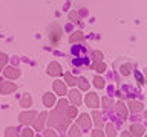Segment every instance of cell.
<instances>
[{"label":"cell","mask_w":147,"mask_h":137,"mask_svg":"<svg viewBox=\"0 0 147 137\" xmlns=\"http://www.w3.org/2000/svg\"><path fill=\"white\" fill-rule=\"evenodd\" d=\"M58 114H60V111L52 113V116H51V119H49V123H51V125H54V126H57L58 130H66V126H67V123H69L71 119L66 117L63 120V117H58Z\"/></svg>","instance_id":"6da1fadb"},{"label":"cell","mask_w":147,"mask_h":137,"mask_svg":"<svg viewBox=\"0 0 147 137\" xmlns=\"http://www.w3.org/2000/svg\"><path fill=\"white\" fill-rule=\"evenodd\" d=\"M61 37H63L61 27L57 26V25H54L52 27H51V31H49V40H51V43H52L54 46H58L60 41H61Z\"/></svg>","instance_id":"7a4b0ae2"},{"label":"cell","mask_w":147,"mask_h":137,"mask_svg":"<svg viewBox=\"0 0 147 137\" xmlns=\"http://www.w3.org/2000/svg\"><path fill=\"white\" fill-rule=\"evenodd\" d=\"M86 104L87 107H92V108H96L100 105V98L96 93H87L86 94Z\"/></svg>","instance_id":"3957f363"},{"label":"cell","mask_w":147,"mask_h":137,"mask_svg":"<svg viewBox=\"0 0 147 137\" xmlns=\"http://www.w3.org/2000/svg\"><path fill=\"white\" fill-rule=\"evenodd\" d=\"M37 116V113L35 111H28V113H22L20 114V122L22 123H25V125H29V123L34 122V117Z\"/></svg>","instance_id":"277c9868"},{"label":"cell","mask_w":147,"mask_h":137,"mask_svg":"<svg viewBox=\"0 0 147 137\" xmlns=\"http://www.w3.org/2000/svg\"><path fill=\"white\" fill-rule=\"evenodd\" d=\"M17 90V85L14 82H3L2 87H0V91L2 94H9V93H14Z\"/></svg>","instance_id":"5b68a950"},{"label":"cell","mask_w":147,"mask_h":137,"mask_svg":"<svg viewBox=\"0 0 147 137\" xmlns=\"http://www.w3.org/2000/svg\"><path fill=\"white\" fill-rule=\"evenodd\" d=\"M48 73H49V75H52V76H60L63 73L61 66H60L58 63H51L49 67H48Z\"/></svg>","instance_id":"8992f818"},{"label":"cell","mask_w":147,"mask_h":137,"mask_svg":"<svg viewBox=\"0 0 147 137\" xmlns=\"http://www.w3.org/2000/svg\"><path fill=\"white\" fill-rule=\"evenodd\" d=\"M52 87H54V91H55V93H57V94H60V96L66 94V85L63 84V81H60V79L54 81Z\"/></svg>","instance_id":"52a82bcc"},{"label":"cell","mask_w":147,"mask_h":137,"mask_svg":"<svg viewBox=\"0 0 147 137\" xmlns=\"http://www.w3.org/2000/svg\"><path fill=\"white\" fill-rule=\"evenodd\" d=\"M77 125L81 126V128H84V130H89V128H90V117L87 116V114H81L80 119L77 120Z\"/></svg>","instance_id":"ba28073f"},{"label":"cell","mask_w":147,"mask_h":137,"mask_svg":"<svg viewBox=\"0 0 147 137\" xmlns=\"http://www.w3.org/2000/svg\"><path fill=\"white\" fill-rule=\"evenodd\" d=\"M3 73L6 78H9V79H16V78L20 76V70H18V68H14V67H6L3 70Z\"/></svg>","instance_id":"9c48e42d"},{"label":"cell","mask_w":147,"mask_h":137,"mask_svg":"<svg viewBox=\"0 0 147 137\" xmlns=\"http://www.w3.org/2000/svg\"><path fill=\"white\" fill-rule=\"evenodd\" d=\"M43 104H45V107H52V105L55 104V94L46 93L43 96Z\"/></svg>","instance_id":"30bf717a"},{"label":"cell","mask_w":147,"mask_h":137,"mask_svg":"<svg viewBox=\"0 0 147 137\" xmlns=\"http://www.w3.org/2000/svg\"><path fill=\"white\" fill-rule=\"evenodd\" d=\"M115 110H117V113L121 116V119H124V120H126V119H127V108L124 107V104H123V102H118L117 107H115Z\"/></svg>","instance_id":"8fae6325"},{"label":"cell","mask_w":147,"mask_h":137,"mask_svg":"<svg viewBox=\"0 0 147 137\" xmlns=\"http://www.w3.org/2000/svg\"><path fill=\"white\" fill-rule=\"evenodd\" d=\"M46 116H48L46 113H41L38 120H34V122H32V123H34V128H35V130H38V131L43 130V123H45V120H46Z\"/></svg>","instance_id":"7c38bea8"},{"label":"cell","mask_w":147,"mask_h":137,"mask_svg":"<svg viewBox=\"0 0 147 137\" xmlns=\"http://www.w3.org/2000/svg\"><path fill=\"white\" fill-rule=\"evenodd\" d=\"M129 110H130L132 113H140L142 110V104L136 102V100H130V102H129Z\"/></svg>","instance_id":"4fadbf2b"},{"label":"cell","mask_w":147,"mask_h":137,"mask_svg":"<svg viewBox=\"0 0 147 137\" xmlns=\"http://www.w3.org/2000/svg\"><path fill=\"white\" fill-rule=\"evenodd\" d=\"M69 99L72 100L75 105H80L81 104V98H80V93L78 91H75V90H72L71 93H69Z\"/></svg>","instance_id":"5bb4252c"},{"label":"cell","mask_w":147,"mask_h":137,"mask_svg":"<svg viewBox=\"0 0 147 137\" xmlns=\"http://www.w3.org/2000/svg\"><path fill=\"white\" fill-rule=\"evenodd\" d=\"M83 40H84V34H83L81 31L74 32V34L71 35V38H69V41H71V43H75V41H83Z\"/></svg>","instance_id":"9a60e30c"},{"label":"cell","mask_w":147,"mask_h":137,"mask_svg":"<svg viewBox=\"0 0 147 137\" xmlns=\"http://www.w3.org/2000/svg\"><path fill=\"white\" fill-rule=\"evenodd\" d=\"M130 134H133V136H142L144 134V128H142L141 125H132L130 126Z\"/></svg>","instance_id":"2e32d148"},{"label":"cell","mask_w":147,"mask_h":137,"mask_svg":"<svg viewBox=\"0 0 147 137\" xmlns=\"http://www.w3.org/2000/svg\"><path fill=\"white\" fill-rule=\"evenodd\" d=\"M77 85L80 87V90H83V91H87V90H89V82H87L84 78L77 79Z\"/></svg>","instance_id":"e0dca14e"},{"label":"cell","mask_w":147,"mask_h":137,"mask_svg":"<svg viewBox=\"0 0 147 137\" xmlns=\"http://www.w3.org/2000/svg\"><path fill=\"white\" fill-rule=\"evenodd\" d=\"M64 111H66V117L67 119H75V116H77V107H67Z\"/></svg>","instance_id":"ac0fdd59"},{"label":"cell","mask_w":147,"mask_h":137,"mask_svg":"<svg viewBox=\"0 0 147 137\" xmlns=\"http://www.w3.org/2000/svg\"><path fill=\"white\" fill-rule=\"evenodd\" d=\"M67 108V100L66 99H60L58 100V104H57V111H64V110Z\"/></svg>","instance_id":"d6986e66"},{"label":"cell","mask_w":147,"mask_h":137,"mask_svg":"<svg viewBox=\"0 0 147 137\" xmlns=\"http://www.w3.org/2000/svg\"><path fill=\"white\" fill-rule=\"evenodd\" d=\"M31 102H32V99H31L29 94H25V96L20 99V105H22V107H29Z\"/></svg>","instance_id":"ffe728a7"},{"label":"cell","mask_w":147,"mask_h":137,"mask_svg":"<svg viewBox=\"0 0 147 137\" xmlns=\"http://www.w3.org/2000/svg\"><path fill=\"white\" fill-rule=\"evenodd\" d=\"M94 122L96 126H103V117L98 111H94Z\"/></svg>","instance_id":"44dd1931"},{"label":"cell","mask_w":147,"mask_h":137,"mask_svg":"<svg viewBox=\"0 0 147 137\" xmlns=\"http://www.w3.org/2000/svg\"><path fill=\"white\" fill-rule=\"evenodd\" d=\"M64 81H66L69 85H75L77 84V79L71 75V73H64Z\"/></svg>","instance_id":"7402d4cb"},{"label":"cell","mask_w":147,"mask_h":137,"mask_svg":"<svg viewBox=\"0 0 147 137\" xmlns=\"http://www.w3.org/2000/svg\"><path fill=\"white\" fill-rule=\"evenodd\" d=\"M94 84H95V87L96 88H104V79L103 78H100V76H95V79H94Z\"/></svg>","instance_id":"603a6c76"},{"label":"cell","mask_w":147,"mask_h":137,"mask_svg":"<svg viewBox=\"0 0 147 137\" xmlns=\"http://www.w3.org/2000/svg\"><path fill=\"white\" fill-rule=\"evenodd\" d=\"M81 131L80 128H78V125H72L71 126V131H69V136H80Z\"/></svg>","instance_id":"cb8c5ba5"},{"label":"cell","mask_w":147,"mask_h":137,"mask_svg":"<svg viewBox=\"0 0 147 137\" xmlns=\"http://www.w3.org/2000/svg\"><path fill=\"white\" fill-rule=\"evenodd\" d=\"M95 70L98 72V73H103V72H106V64H104V63H101V61H98V64L95 66Z\"/></svg>","instance_id":"d4e9b609"},{"label":"cell","mask_w":147,"mask_h":137,"mask_svg":"<svg viewBox=\"0 0 147 137\" xmlns=\"http://www.w3.org/2000/svg\"><path fill=\"white\" fill-rule=\"evenodd\" d=\"M6 63H8V57L5 53H0V68L6 66Z\"/></svg>","instance_id":"484cf974"},{"label":"cell","mask_w":147,"mask_h":137,"mask_svg":"<svg viewBox=\"0 0 147 137\" xmlns=\"http://www.w3.org/2000/svg\"><path fill=\"white\" fill-rule=\"evenodd\" d=\"M106 131H107V136H117V132H115V128L110 125H106Z\"/></svg>","instance_id":"4316f807"},{"label":"cell","mask_w":147,"mask_h":137,"mask_svg":"<svg viewBox=\"0 0 147 137\" xmlns=\"http://www.w3.org/2000/svg\"><path fill=\"white\" fill-rule=\"evenodd\" d=\"M121 73H123L124 76H127L129 73H130V66H129V64H126V66H123V67H121Z\"/></svg>","instance_id":"83f0119b"},{"label":"cell","mask_w":147,"mask_h":137,"mask_svg":"<svg viewBox=\"0 0 147 137\" xmlns=\"http://www.w3.org/2000/svg\"><path fill=\"white\" fill-rule=\"evenodd\" d=\"M94 59L95 61H103V53L98 52V50H95L94 52Z\"/></svg>","instance_id":"f1b7e54d"},{"label":"cell","mask_w":147,"mask_h":137,"mask_svg":"<svg viewBox=\"0 0 147 137\" xmlns=\"http://www.w3.org/2000/svg\"><path fill=\"white\" fill-rule=\"evenodd\" d=\"M69 18H71V20H75L77 23H80V15H78L77 12H71L69 14Z\"/></svg>","instance_id":"f546056e"},{"label":"cell","mask_w":147,"mask_h":137,"mask_svg":"<svg viewBox=\"0 0 147 137\" xmlns=\"http://www.w3.org/2000/svg\"><path fill=\"white\" fill-rule=\"evenodd\" d=\"M22 136H28V137H31V136H34V132H32L29 128H25V130H23L22 132H20Z\"/></svg>","instance_id":"4dcf8cb0"},{"label":"cell","mask_w":147,"mask_h":137,"mask_svg":"<svg viewBox=\"0 0 147 137\" xmlns=\"http://www.w3.org/2000/svg\"><path fill=\"white\" fill-rule=\"evenodd\" d=\"M103 105H104V108H110L112 107V100H109L107 98H103Z\"/></svg>","instance_id":"1f68e13d"},{"label":"cell","mask_w":147,"mask_h":137,"mask_svg":"<svg viewBox=\"0 0 147 137\" xmlns=\"http://www.w3.org/2000/svg\"><path fill=\"white\" fill-rule=\"evenodd\" d=\"M16 131H17L16 128H8V130H6V132H5V136H16V134H17Z\"/></svg>","instance_id":"d6a6232c"},{"label":"cell","mask_w":147,"mask_h":137,"mask_svg":"<svg viewBox=\"0 0 147 137\" xmlns=\"http://www.w3.org/2000/svg\"><path fill=\"white\" fill-rule=\"evenodd\" d=\"M43 134H45V136H55L57 132H55V131H52V130H46V131L43 132Z\"/></svg>","instance_id":"836d02e7"},{"label":"cell","mask_w":147,"mask_h":137,"mask_svg":"<svg viewBox=\"0 0 147 137\" xmlns=\"http://www.w3.org/2000/svg\"><path fill=\"white\" fill-rule=\"evenodd\" d=\"M92 136L96 137V136H103V131H100V130H94L92 131Z\"/></svg>","instance_id":"e575fe53"}]
</instances>
